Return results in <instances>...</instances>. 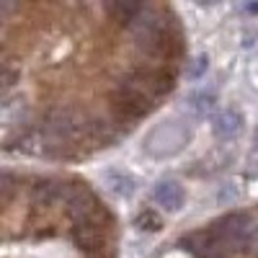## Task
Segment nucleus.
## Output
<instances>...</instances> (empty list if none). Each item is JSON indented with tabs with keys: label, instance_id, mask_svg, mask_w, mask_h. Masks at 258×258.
<instances>
[{
	"label": "nucleus",
	"instance_id": "1",
	"mask_svg": "<svg viewBox=\"0 0 258 258\" xmlns=\"http://www.w3.org/2000/svg\"><path fill=\"white\" fill-rule=\"evenodd\" d=\"M188 142V129L178 121H165L158 124L145 140V153L153 158H170L183 150Z\"/></svg>",
	"mask_w": 258,
	"mask_h": 258
},
{
	"label": "nucleus",
	"instance_id": "7",
	"mask_svg": "<svg viewBox=\"0 0 258 258\" xmlns=\"http://www.w3.org/2000/svg\"><path fill=\"white\" fill-rule=\"evenodd\" d=\"M207 70V57H199V59H194V68L188 70V78H199L202 73Z\"/></svg>",
	"mask_w": 258,
	"mask_h": 258
},
{
	"label": "nucleus",
	"instance_id": "2",
	"mask_svg": "<svg viewBox=\"0 0 258 258\" xmlns=\"http://www.w3.org/2000/svg\"><path fill=\"white\" fill-rule=\"evenodd\" d=\"M243 114L238 109H232V106H227V109H222L217 116H214V137L222 140V142H232L238 140L243 135Z\"/></svg>",
	"mask_w": 258,
	"mask_h": 258
},
{
	"label": "nucleus",
	"instance_id": "5",
	"mask_svg": "<svg viewBox=\"0 0 258 258\" xmlns=\"http://www.w3.org/2000/svg\"><path fill=\"white\" fill-rule=\"evenodd\" d=\"M109 186H111V191L114 194H119V197H132L135 194V181L129 178L126 173H119V170H111L109 176Z\"/></svg>",
	"mask_w": 258,
	"mask_h": 258
},
{
	"label": "nucleus",
	"instance_id": "3",
	"mask_svg": "<svg viewBox=\"0 0 258 258\" xmlns=\"http://www.w3.org/2000/svg\"><path fill=\"white\" fill-rule=\"evenodd\" d=\"M153 199L163 207V209H168V212H176V209H181V204H183V188H181V183H176V181H160L158 186H155V191H153Z\"/></svg>",
	"mask_w": 258,
	"mask_h": 258
},
{
	"label": "nucleus",
	"instance_id": "8",
	"mask_svg": "<svg viewBox=\"0 0 258 258\" xmlns=\"http://www.w3.org/2000/svg\"><path fill=\"white\" fill-rule=\"evenodd\" d=\"M255 142H258V135H255Z\"/></svg>",
	"mask_w": 258,
	"mask_h": 258
},
{
	"label": "nucleus",
	"instance_id": "6",
	"mask_svg": "<svg viewBox=\"0 0 258 258\" xmlns=\"http://www.w3.org/2000/svg\"><path fill=\"white\" fill-rule=\"evenodd\" d=\"M160 217H158V214L153 212V209H147V212H142L140 214V217H137V227H142V230H160Z\"/></svg>",
	"mask_w": 258,
	"mask_h": 258
},
{
	"label": "nucleus",
	"instance_id": "4",
	"mask_svg": "<svg viewBox=\"0 0 258 258\" xmlns=\"http://www.w3.org/2000/svg\"><path fill=\"white\" fill-rule=\"evenodd\" d=\"M188 111L197 116V119H207L214 111V93L199 91V93L188 96Z\"/></svg>",
	"mask_w": 258,
	"mask_h": 258
}]
</instances>
